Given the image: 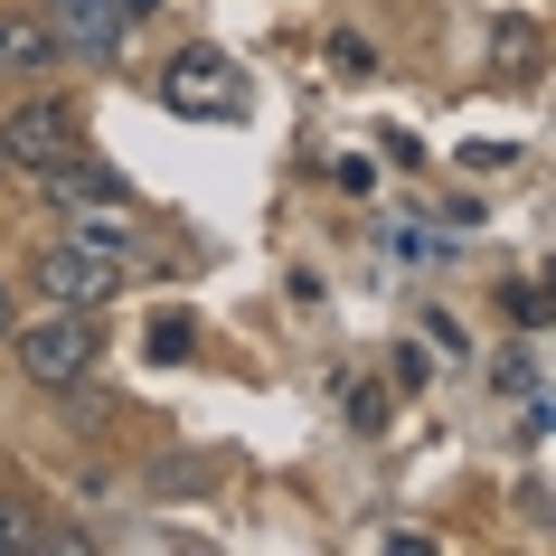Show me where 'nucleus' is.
<instances>
[{
  "label": "nucleus",
  "instance_id": "obj_1",
  "mask_svg": "<svg viewBox=\"0 0 556 556\" xmlns=\"http://www.w3.org/2000/svg\"><path fill=\"white\" fill-rule=\"evenodd\" d=\"M10 350H20V368H29L38 387H76L94 368V350H104V330H94V312H66V302H48V321L10 330Z\"/></svg>",
  "mask_w": 556,
  "mask_h": 556
},
{
  "label": "nucleus",
  "instance_id": "obj_2",
  "mask_svg": "<svg viewBox=\"0 0 556 556\" xmlns=\"http://www.w3.org/2000/svg\"><path fill=\"white\" fill-rule=\"evenodd\" d=\"M38 293L48 302H66V312H104V302L123 293V255H94V245H48L38 255Z\"/></svg>",
  "mask_w": 556,
  "mask_h": 556
},
{
  "label": "nucleus",
  "instance_id": "obj_3",
  "mask_svg": "<svg viewBox=\"0 0 556 556\" xmlns=\"http://www.w3.org/2000/svg\"><path fill=\"white\" fill-rule=\"evenodd\" d=\"M161 104L170 114H245V76H236L217 48H189V58H170V76H161Z\"/></svg>",
  "mask_w": 556,
  "mask_h": 556
},
{
  "label": "nucleus",
  "instance_id": "obj_4",
  "mask_svg": "<svg viewBox=\"0 0 556 556\" xmlns=\"http://www.w3.org/2000/svg\"><path fill=\"white\" fill-rule=\"evenodd\" d=\"M66 151H76V114H66V104H48V94L0 123V161H20V170H58Z\"/></svg>",
  "mask_w": 556,
  "mask_h": 556
},
{
  "label": "nucleus",
  "instance_id": "obj_5",
  "mask_svg": "<svg viewBox=\"0 0 556 556\" xmlns=\"http://www.w3.org/2000/svg\"><path fill=\"white\" fill-rule=\"evenodd\" d=\"M132 20H151V0H48L58 48H86V58L123 48V29H132Z\"/></svg>",
  "mask_w": 556,
  "mask_h": 556
},
{
  "label": "nucleus",
  "instance_id": "obj_6",
  "mask_svg": "<svg viewBox=\"0 0 556 556\" xmlns=\"http://www.w3.org/2000/svg\"><path fill=\"white\" fill-rule=\"evenodd\" d=\"M38 179H48V199H58V207H104V199H132V189H123L114 170H94L86 151H66L58 170H38Z\"/></svg>",
  "mask_w": 556,
  "mask_h": 556
},
{
  "label": "nucleus",
  "instance_id": "obj_7",
  "mask_svg": "<svg viewBox=\"0 0 556 556\" xmlns=\"http://www.w3.org/2000/svg\"><path fill=\"white\" fill-rule=\"evenodd\" d=\"M66 48H58V29L48 20H0V66L10 76H38V66H58Z\"/></svg>",
  "mask_w": 556,
  "mask_h": 556
},
{
  "label": "nucleus",
  "instance_id": "obj_8",
  "mask_svg": "<svg viewBox=\"0 0 556 556\" xmlns=\"http://www.w3.org/2000/svg\"><path fill=\"white\" fill-rule=\"evenodd\" d=\"M48 547H76V538L48 528L38 509H20V500H0V556H48Z\"/></svg>",
  "mask_w": 556,
  "mask_h": 556
},
{
  "label": "nucleus",
  "instance_id": "obj_9",
  "mask_svg": "<svg viewBox=\"0 0 556 556\" xmlns=\"http://www.w3.org/2000/svg\"><path fill=\"white\" fill-rule=\"evenodd\" d=\"M76 245H94V255H123V245H132V217H123V199L76 207Z\"/></svg>",
  "mask_w": 556,
  "mask_h": 556
},
{
  "label": "nucleus",
  "instance_id": "obj_10",
  "mask_svg": "<svg viewBox=\"0 0 556 556\" xmlns=\"http://www.w3.org/2000/svg\"><path fill=\"white\" fill-rule=\"evenodd\" d=\"M491 58L509 66V76H538V66H547V38L528 29V20H500V38H491Z\"/></svg>",
  "mask_w": 556,
  "mask_h": 556
},
{
  "label": "nucleus",
  "instance_id": "obj_11",
  "mask_svg": "<svg viewBox=\"0 0 556 556\" xmlns=\"http://www.w3.org/2000/svg\"><path fill=\"white\" fill-rule=\"evenodd\" d=\"M500 302H509V321L547 330V321H556V274H547V283H519V293H500Z\"/></svg>",
  "mask_w": 556,
  "mask_h": 556
},
{
  "label": "nucleus",
  "instance_id": "obj_12",
  "mask_svg": "<svg viewBox=\"0 0 556 556\" xmlns=\"http://www.w3.org/2000/svg\"><path fill=\"white\" fill-rule=\"evenodd\" d=\"M189 340H199L189 312H161V321H151V358H189Z\"/></svg>",
  "mask_w": 556,
  "mask_h": 556
},
{
  "label": "nucleus",
  "instance_id": "obj_13",
  "mask_svg": "<svg viewBox=\"0 0 556 556\" xmlns=\"http://www.w3.org/2000/svg\"><path fill=\"white\" fill-rule=\"evenodd\" d=\"M340 406H350V425H358V434H378V425H387V387H350Z\"/></svg>",
  "mask_w": 556,
  "mask_h": 556
},
{
  "label": "nucleus",
  "instance_id": "obj_14",
  "mask_svg": "<svg viewBox=\"0 0 556 556\" xmlns=\"http://www.w3.org/2000/svg\"><path fill=\"white\" fill-rule=\"evenodd\" d=\"M330 66H340V76H368L378 58H368V38H330Z\"/></svg>",
  "mask_w": 556,
  "mask_h": 556
},
{
  "label": "nucleus",
  "instance_id": "obj_15",
  "mask_svg": "<svg viewBox=\"0 0 556 556\" xmlns=\"http://www.w3.org/2000/svg\"><path fill=\"white\" fill-rule=\"evenodd\" d=\"M10 330H20V321H10V293H0V340H10Z\"/></svg>",
  "mask_w": 556,
  "mask_h": 556
}]
</instances>
